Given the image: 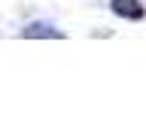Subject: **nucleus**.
<instances>
[{
  "label": "nucleus",
  "instance_id": "nucleus-1",
  "mask_svg": "<svg viewBox=\"0 0 146 140\" xmlns=\"http://www.w3.org/2000/svg\"><path fill=\"white\" fill-rule=\"evenodd\" d=\"M113 12L122 19H140L143 6H140V0H113Z\"/></svg>",
  "mask_w": 146,
  "mask_h": 140
},
{
  "label": "nucleus",
  "instance_id": "nucleus-2",
  "mask_svg": "<svg viewBox=\"0 0 146 140\" xmlns=\"http://www.w3.org/2000/svg\"><path fill=\"white\" fill-rule=\"evenodd\" d=\"M25 37H61V34L52 31V28H46V25H31V28L25 31Z\"/></svg>",
  "mask_w": 146,
  "mask_h": 140
}]
</instances>
